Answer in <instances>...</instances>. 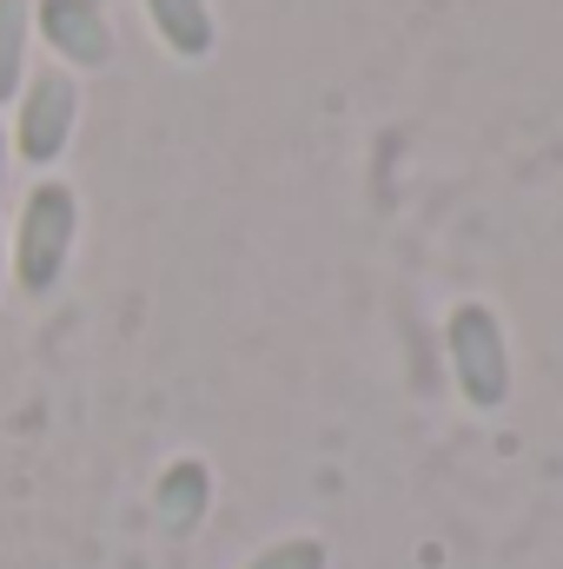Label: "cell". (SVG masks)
I'll list each match as a JSON object with an SVG mask.
<instances>
[{
  "mask_svg": "<svg viewBox=\"0 0 563 569\" xmlns=\"http://www.w3.org/2000/svg\"><path fill=\"white\" fill-rule=\"evenodd\" d=\"M73 246H80V192L67 179H40L20 199V219H13V239H7V279L27 298H47L67 279Z\"/></svg>",
  "mask_w": 563,
  "mask_h": 569,
  "instance_id": "1",
  "label": "cell"
},
{
  "mask_svg": "<svg viewBox=\"0 0 563 569\" xmlns=\"http://www.w3.org/2000/svg\"><path fill=\"white\" fill-rule=\"evenodd\" d=\"M444 365H451V385L471 411H504L511 405V338H504L497 305L457 298L444 311Z\"/></svg>",
  "mask_w": 563,
  "mask_h": 569,
  "instance_id": "2",
  "label": "cell"
},
{
  "mask_svg": "<svg viewBox=\"0 0 563 569\" xmlns=\"http://www.w3.org/2000/svg\"><path fill=\"white\" fill-rule=\"evenodd\" d=\"M73 133H80V80L67 67H33L27 87L13 93V127H7L13 159L47 172V166L67 159Z\"/></svg>",
  "mask_w": 563,
  "mask_h": 569,
  "instance_id": "3",
  "label": "cell"
},
{
  "mask_svg": "<svg viewBox=\"0 0 563 569\" xmlns=\"http://www.w3.org/2000/svg\"><path fill=\"white\" fill-rule=\"evenodd\" d=\"M33 40L53 53V67L67 73H100L113 67L120 40L100 0H33Z\"/></svg>",
  "mask_w": 563,
  "mask_h": 569,
  "instance_id": "4",
  "label": "cell"
},
{
  "mask_svg": "<svg viewBox=\"0 0 563 569\" xmlns=\"http://www.w3.org/2000/svg\"><path fill=\"white\" fill-rule=\"evenodd\" d=\"M152 517L166 537H192L213 517V463L206 457H172L152 477Z\"/></svg>",
  "mask_w": 563,
  "mask_h": 569,
  "instance_id": "5",
  "label": "cell"
},
{
  "mask_svg": "<svg viewBox=\"0 0 563 569\" xmlns=\"http://www.w3.org/2000/svg\"><path fill=\"white\" fill-rule=\"evenodd\" d=\"M146 7V27L159 33V47L186 67L213 60L219 47V20H213V0H140Z\"/></svg>",
  "mask_w": 563,
  "mask_h": 569,
  "instance_id": "6",
  "label": "cell"
},
{
  "mask_svg": "<svg viewBox=\"0 0 563 569\" xmlns=\"http://www.w3.org/2000/svg\"><path fill=\"white\" fill-rule=\"evenodd\" d=\"M27 47H33V0H0V107L27 87Z\"/></svg>",
  "mask_w": 563,
  "mask_h": 569,
  "instance_id": "7",
  "label": "cell"
},
{
  "mask_svg": "<svg viewBox=\"0 0 563 569\" xmlns=\"http://www.w3.org/2000/svg\"><path fill=\"white\" fill-rule=\"evenodd\" d=\"M325 563H332V550H325L318 537L292 530V537H273L266 550H253L239 569H325Z\"/></svg>",
  "mask_w": 563,
  "mask_h": 569,
  "instance_id": "8",
  "label": "cell"
},
{
  "mask_svg": "<svg viewBox=\"0 0 563 569\" xmlns=\"http://www.w3.org/2000/svg\"><path fill=\"white\" fill-rule=\"evenodd\" d=\"M7 172H13V146H7V127H0V192H7Z\"/></svg>",
  "mask_w": 563,
  "mask_h": 569,
  "instance_id": "9",
  "label": "cell"
},
{
  "mask_svg": "<svg viewBox=\"0 0 563 569\" xmlns=\"http://www.w3.org/2000/svg\"><path fill=\"white\" fill-rule=\"evenodd\" d=\"M0 284H7V232H0Z\"/></svg>",
  "mask_w": 563,
  "mask_h": 569,
  "instance_id": "10",
  "label": "cell"
}]
</instances>
